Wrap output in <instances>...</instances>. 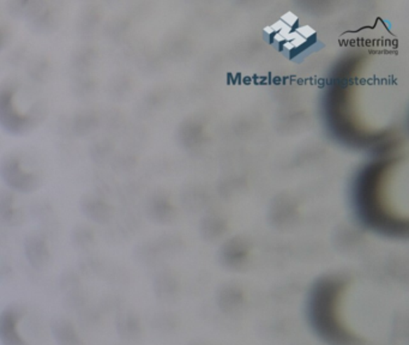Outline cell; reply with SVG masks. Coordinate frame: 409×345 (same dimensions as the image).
<instances>
[{"label": "cell", "instance_id": "obj_1", "mask_svg": "<svg viewBox=\"0 0 409 345\" xmlns=\"http://www.w3.org/2000/svg\"><path fill=\"white\" fill-rule=\"evenodd\" d=\"M16 86L13 83L0 84V126L13 135H21L32 130L39 121L41 111L23 115L13 107V97Z\"/></svg>", "mask_w": 409, "mask_h": 345}, {"label": "cell", "instance_id": "obj_2", "mask_svg": "<svg viewBox=\"0 0 409 345\" xmlns=\"http://www.w3.org/2000/svg\"><path fill=\"white\" fill-rule=\"evenodd\" d=\"M0 177L8 189L22 194H30L40 186L39 175L25 170L13 154H6L0 158Z\"/></svg>", "mask_w": 409, "mask_h": 345}, {"label": "cell", "instance_id": "obj_3", "mask_svg": "<svg viewBox=\"0 0 409 345\" xmlns=\"http://www.w3.org/2000/svg\"><path fill=\"white\" fill-rule=\"evenodd\" d=\"M30 29L37 34H50L58 28L60 16L58 8L50 1H27L25 16Z\"/></svg>", "mask_w": 409, "mask_h": 345}, {"label": "cell", "instance_id": "obj_4", "mask_svg": "<svg viewBox=\"0 0 409 345\" xmlns=\"http://www.w3.org/2000/svg\"><path fill=\"white\" fill-rule=\"evenodd\" d=\"M25 316V309L20 302H13L0 313V341L3 345H28L17 331V325Z\"/></svg>", "mask_w": 409, "mask_h": 345}, {"label": "cell", "instance_id": "obj_5", "mask_svg": "<svg viewBox=\"0 0 409 345\" xmlns=\"http://www.w3.org/2000/svg\"><path fill=\"white\" fill-rule=\"evenodd\" d=\"M79 206L82 210V214L98 224H107L113 217V208L105 201L102 198L94 196V194H84L81 198Z\"/></svg>", "mask_w": 409, "mask_h": 345}, {"label": "cell", "instance_id": "obj_6", "mask_svg": "<svg viewBox=\"0 0 409 345\" xmlns=\"http://www.w3.org/2000/svg\"><path fill=\"white\" fill-rule=\"evenodd\" d=\"M25 258L30 266L40 270L50 263L51 253L45 236L41 234H30L25 240Z\"/></svg>", "mask_w": 409, "mask_h": 345}, {"label": "cell", "instance_id": "obj_7", "mask_svg": "<svg viewBox=\"0 0 409 345\" xmlns=\"http://www.w3.org/2000/svg\"><path fill=\"white\" fill-rule=\"evenodd\" d=\"M15 197L8 189H0V224L18 226L25 222V214L13 206Z\"/></svg>", "mask_w": 409, "mask_h": 345}, {"label": "cell", "instance_id": "obj_8", "mask_svg": "<svg viewBox=\"0 0 409 345\" xmlns=\"http://www.w3.org/2000/svg\"><path fill=\"white\" fill-rule=\"evenodd\" d=\"M51 332L58 345H86L74 329V324L65 318H57L51 324Z\"/></svg>", "mask_w": 409, "mask_h": 345}, {"label": "cell", "instance_id": "obj_9", "mask_svg": "<svg viewBox=\"0 0 409 345\" xmlns=\"http://www.w3.org/2000/svg\"><path fill=\"white\" fill-rule=\"evenodd\" d=\"M101 10L95 4L84 5L77 17V32L83 36H90L101 22Z\"/></svg>", "mask_w": 409, "mask_h": 345}, {"label": "cell", "instance_id": "obj_10", "mask_svg": "<svg viewBox=\"0 0 409 345\" xmlns=\"http://www.w3.org/2000/svg\"><path fill=\"white\" fill-rule=\"evenodd\" d=\"M100 119L95 111H82L74 115L72 130L79 136H87L99 128Z\"/></svg>", "mask_w": 409, "mask_h": 345}, {"label": "cell", "instance_id": "obj_11", "mask_svg": "<svg viewBox=\"0 0 409 345\" xmlns=\"http://www.w3.org/2000/svg\"><path fill=\"white\" fill-rule=\"evenodd\" d=\"M71 243L76 250L88 251L95 243V233L90 226L77 224L71 231Z\"/></svg>", "mask_w": 409, "mask_h": 345}, {"label": "cell", "instance_id": "obj_12", "mask_svg": "<svg viewBox=\"0 0 409 345\" xmlns=\"http://www.w3.org/2000/svg\"><path fill=\"white\" fill-rule=\"evenodd\" d=\"M98 59V52L94 47L91 46H82L77 50H74L71 55V65L76 70L87 71L94 65Z\"/></svg>", "mask_w": 409, "mask_h": 345}, {"label": "cell", "instance_id": "obj_13", "mask_svg": "<svg viewBox=\"0 0 409 345\" xmlns=\"http://www.w3.org/2000/svg\"><path fill=\"white\" fill-rule=\"evenodd\" d=\"M116 329L120 338H123L125 341H130L138 334L140 325H138L136 316L133 314L121 313L116 316Z\"/></svg>", "mask_w": 409, "mask_h": 345}, {"label": "cell", "instance_id": "obj_14", "mask_svg": "<svg viewBox=\"0 0 409 345\" xmlns=\"http://www.w3.org/2000/svg\"><path fill=\"white\" fill-rule=\"evenodd\" d=\"M102 316H104V313L101 312L99 307H93L87 304L84 309L79 311L77 320L83 329H95L101 324Z\"/></svg>", "mask_w": 409, "mask_h": 345}, {"label": "cell", "instance_id": "obj_15", "mask_svg": "<svg viewBox=\"0 0 409 345\" xmlns=\"http://www.w3.org/2000/svg\"><path fill=\"white\" fill-rule=\"evenodd\" d=\"M88 304V296L82 288L76 289L74 292H67L62 299V307L67 312H77L84 309Z\"/></svg>", "mask_w": 409, "mask_h": 345}, {"label": "cell", "instance_id": "obj_16", "mask_svg": "<svg viewBox=\"0 0 409 345\" xmlns=\"http://www.w3.org/2000/svg\"><path fill=\"white\" fill-rule=\"evenodd\" d=\"M79 270L81 275L89 277V278H94L98 276H101L104 273L105 269L104 264L96 257H86L83 258L79 263Z\"/></svg>", "mask_w": 409, "mask_h": 345}, {"label": "cell", "instance_id": "obj_17", "mask_svg": "<svg viewBox=\"0 0 409 345\" xmlns=\"http://www.w3.org/2000/svg\"><path fill=\"white\" fill-rule=\"evenodd\" d=\"M112 152H113V145L107 140H98L95 143L91 144L90 149H89L91 160L96 163H104L106 161L109 160L112 157Z\"/></svg>", "mask_w": 409, "mask_h": 345}, {"label": "cell", "instance_id": "obj_18", "mask_svg": "<svg viewBox=\"0 0 409 345\" xmlns=\"http://www.w3.org/2000/svg\"><path fill=\"white\" fill-rule=\"evenodd\" d=\"M59 288L64 294L74 292L76 289L81 288V276L79 272L74 271V270H67L62 272L60 277H59Z\"/></svg>", "mask_w": 409, "mask_h": 345}, {"label": "cell", "instance_id": "obj_19", "mask_svg": "<svg viewBox=\"0 0 409 345\" xmlns=\"http://www.w3.org/2000/svg\"><path fill=\"white\" fill-rule=\"evenodd\" d=\"M50 64L43 58H37L28 67V74L37 82H43L48 79Z\"/></svg>", "mask_w": 409, "mask_h": 345}, {"label": "cell", "instance_id": "obj_20", "mask_svg": "<svg viewBox=\"0 0 409 345\" xmlns=\"http://www.w3.org/2000/svg\"><path fill=\"white\" fill-rule=\"evenodd\" d=\"M96 83L94 79L89 76H83L74 81L72 84L74 94L79 97H87L88 95H91L95 90Z\"/></svg>", "mask_w": 409, "mask_h": 345}, {"label": "cell", "instance_id": "obj_21", "mask_svg": "<svg viewBox=\"0 0 409 345\" xmlns=\"http://www.w3.org/2000/svg\"><path fill=\"white\" fill-rule=\"evenodd\" d=\"M119 307V302H118V299L116 296L108 295L104 297L101 300V304H100L99 309H101V312L104 313H112L114 312L116 309Z\"/></svg>", "mask_w": 409, "mask_h": 345}, {"label": "cell", "instance_id": "obj_22", "mask_svg": "<svg viewBox=\"0 0 409 345\" xmlns=\"http://www.w3.org/2000/svg\"><path fill=\"white\" fill-rule=\"evenodd\" d=\"M13 273V266L8 262L0 260V283H5V282L11 280Z\"/></svg>", "mask_w": 409, "mask_h": 345}, {"label": "cell", "instance_id": "obj_23", "mask_svg": "<svg viewBox=\"0 0 409 345\" xmlns=\"http://www.w3.org/2000/svg\"><path fill=\"white\" fill-rule=\"evenodd\" d=\"M25 5H27V1H11L8 3V8H10L8 11L13 13V16H25Z\"/></svg>", "mask_w": 409, "mask_h": 345}, {"label": "cell", "instance_id": "obj_24", "mask_svg": "<svg viewBox=\"0 0 409 345\" xmlns=\"http://www.w3.org/2000/svg\"><path fill=\"white\" fill-rule=\"evenodd\" d=\"M5 41V34L4 32H0V46H3Z\"/></svg>", "mask_w": 409, "mask_h": 345}]
</instances>
